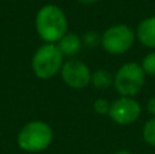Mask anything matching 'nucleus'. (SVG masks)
Instances as JSON below:
<instances>
[{
	"mask_svg": "<svg viewBox=\"0 0 155 154\" xmlns=\"http://www.w3.org/2000/svg\"><path fill=\"white\" fill-rule=\"evenodd\" d=\"M35 29L46 44L59 42L68 30V21L64 11L54 4H46L35 15Z\"/></svg>",
	"mask_w": 155,
	"mask_h": 154,
	"instance_id": "nucleus-1",
	"label": "nucleus"
},
{
	"mask_svg": "<svg viewBox=\"0 0 155 154\" xmlns=\"http://www.w3.org/2000/svg\"><path fill=\"white\" fill-rule=\"evenodd\" d=\"M61 79L71 89L82 90L91 83V71L82 60L70 59L61 67Z\"/></svg>",
	"mask_w": 155,
	"mask_h": 154,
	"instance_id": "nucleus-6",
	"label": "nucleus"
},
{
	"mask_svg": "<svg viewBox=\"0 0 155 154\" xmlns=\"http://www.w3.org/2000/svg\"><path fill=\"white\" fill-rule=\"evenodd\" d=\"M59 49L61 51V53L67 57L75 56L78 52L82 48V38L79 35L74 34V33H67L61 40L57 44Z\"/></svg>",
	"mask_w": 155,
	"mask_h": 154,
	"instance_id": "nucleus-9",
	"label": "nucleus"
},
{
	"mask_svg": "<svg viewBox=\"0 0 155 154\" xmlns=\"http://www.w3.org/2000/svg\"><path fill=\"white\" fill-rule=\"evenodd\" d=\"M146 82V74L137 63H125L118 68L114 75V85L121 97H134L142 90Z\"/></svg>",
	"mask_w": 155,
	"mask_h": 154,
	"instance_id": "nucleus-4",
	"label": "nucleus"
},
{
	"mask_svg": "<svg viewBox=\"0 0 155 154\" xmlns=\"http://www.w3.org/2000/svg\"><path fill=\"white\" fill-rule=\"evenodd\" d=\"M143 139L147 145L155 146V116L148 119L143 127Z\"/></svg>",
	"mask_w": 155,
	"mask_h": 154,
	"instance_id": "nucleus-11",
	"label": "nucleus"
},
{
	"mask_svg": "<svg viewBox=\"0 0 155 154\" xmlns=\"http://www.w3.org/2000/svg\"><path fill=\"white\" fill-rule=\"evenodd\" d=\"M136 37L147 48H155V16L146 18L137 25Z\"/></svg>",
	"mask_w": 155,
	"mask_h": 154,
	"instance_id": "nucleus-8",
	"label": "nucleus"
},
{
	"mask_svg": "<svg viewBox=\"0 0 155 154\" xmlns=\"http://www.w3.org/2000/svg\"><path fill=\"white\" fill-rule=\"evenodd\" d=\"M142 113L140 104L132 97H120L112 102L109 117L120 126H128L135 123Z\"/></svg>",
	"mask_w": 155,
	"mask_h": 154,
	"instance_id": "nucleus-7",
	"label": "nucleus"
},
{
	"mask_svg": "<svg viewBox=\"0 0 155 154\" xmlns=\"http://www.w3.org/2000/svg\"><path fill=\"white\" fill-rule=\"evenodd\" d=\"M113 81H114V75H112L106 70H97L95 72L91 74V83L97 89H107L113 85Z\"/></svg>",
	"mask_w": 155,
	"mask_h": 154,
	"instance_id": "nucleus-10",
	"label": "nucleus"
},
{
	"mask_svg": "<svg viewBox=\"0 0 155 154\" xmlns=\"http://www.w3.org/2000/svg\"><path fill=\"white\" fill-rule=\"evenodd\" d=\"M147 111L150 112L153 116H155V97H151L147 102Z\"/></svg>",
	"mask_w": 155,
	"mask_h": 154,
	"instance_id": "nucleus-15",
	"label": "nucleus"
},
{
	"mask_svg": "<svg viewBox=\"0 0 155 154\" xmlns=\"http://www.w3.org/2000/svg\"><path fill=\"white\" fill-rule=\"evenodd\" d=\"M140 65H142L144 74L155 75V51L147 53V56L143 59V62H142V64Z\"/></svg>",
	"mask_w": 155,
	"mask_h": 154,
	"instance_id": "nucleus-12",
	"label": "nucleus"
},
{
	"mask_svg": "<svg viewBox=\"0 0 155 154\" xmlns=\"http://www.w3.org/2000/svg\"><path fill=\"white\" fill-rule=\"evenodd\" d=\"M110 105H112V104L107 100H105V98H97L93 104V109H94V112L98 115H109Z\"/></svg>",
	"mask_w": 155,
	"mask_h": 154,
	"instance_id": "nucleus-13",
	"label": "nucleus"
},
{
	"mask_svg": "<svg viewBox=\"0 0 155 154\" xmlns=\"http://www.w3.org/2000/svg\"><path fill=\"white\" fill-rule=\"evenodd\" d=\"M82 42H84L86 45H88V46H95L97 44L101 42V37H99L95 32H88L84 34Z\"/></svg>",
	"mask_w": 155,
	"mask_h": 154,
	"instance_id": "nucleus-14",
	"label": "nucleus"
},
{
	"mask_svg": "<svg viewBox=\"0 0 155 154\" xmlns=\"http://www.w3.org/2000/svg\"><path fill=\"white\" fill-rule=\"evenodd\" d=\"M80 4H84V5H90V4H94V3L99 2V0H78Z\"/></svg>",
	"mask_w": 155,
	"mask_h": 154,
	"instance_id": "nucleus-16",
	"label": "nucleus"
},
{
	"mask_svg": "<svg viewBox=\"0 0 155 154\" xmlns=\"http://www.w3.org/2000/svg\"><path fill=\"white\" fill-rule=\"evenodd\" d=\"M135 32L127 25H114L106 29L101 35V45L107 53L121 55L132 48Z\"/></svg>",
	"mask_w": 155,
	"mask_h": 154,
	"instance_id": "nucleus-5",
	"label": "nucleus"
},
{
	"mask_svg": "<svg viewBox=\"0 0 155 154\" xmlns=\"http://www.w3.org/2000/svg\"><path fill=\"white\" fill-rule=\"evenodd\" d=\"M53 141V131L51 126L41 120L25 124L18 134V146L23 152L27 153H38L48 149Z\"/></svg>",
	"mask_w": 155,
	"mask_h": 154,
	"instance_id": "nucleus-2",
	"label": "nucleus"
},
{
	"mask_svg": "<svg viewBox=\"0 0 155 154\" xmlns=\"http://www.w3.org/2000/svg\"><path fill=\"white\" fill-rule=\"evenodd\" d=\"M116 154H132V153L128 152V150H120V152H117Z\"/></svg>",
	"mask_w": 155,
	"mask_h": 154,
	"instance_id": "nucleus-17",
	"label": "nucleus"
},
{
	"mask_svg": "<svg viewBox=\"0 0 155 154\" xmlns=\"http://www.w3.org/2000/svg\"><path fill=\"white\" fill-rule=\"evenodd\" d=\"M64 55L56 44H44L35 51L31 59V68L40 79H51L61 71Z\"/></svg>",
	"mask_w": 155,
	"mask_h": 154,
	"instance_id": "nucleus-3",
	"label": "nucleus"
}]
</instances>
